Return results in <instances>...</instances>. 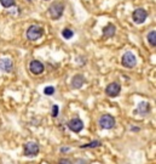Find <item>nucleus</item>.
<instances>
[{
  "instance_id": "9d476101",
  "label": "nucleus",
  "mask_w": 156,
  "mask_h": 164,
  "mask_svg": "<svg viewBox=\"0 0 156 164\" xmlns=\"http://www.w3.org/2000/svg\"><path fill=\"white\" fill-rule=\"evenodd\" d=\"M14 69V63L10 58H3L0 60V71H4V72H12Z\"/></svg>"
},
{
  "instance_id": "f3484780",
  "label": "nucleus",
  "mask_w": 156,
  "mask_h": 164,
  "mask_svg": "<svg viewBox=\"0 0 156 164\" xmlns=\"http://www.w3.org/2000/svg\"><path fill=\"white\" fill-rule=\"evenodd\" d=\"M0 3L4 7H11L15 5V0H0Z\"/></svg>"
},
{
  "instance_id": "a211bd4d",
  "label": "nucleus",
  "mask_w": 156,
  "mask_h": 164,
  "mask_svg": "<svg viewBox=\"0 0 156 164\" xmlns=\"http://www.w3.org/2000/svg\"><path fill=\"white\" fill-rule=\"evenodd\" d=\"M44 93H45L46 95H53V93H55V87H53V86H47V87H45Z\"/></svg>"
},
{
  "instance_id": "7ed1b4c3",
  "label": "nucleus",
  "mask_w": 156,
  "mask_h": 164,
  "mask_svg": "<svg viewBox=\"0 0 156 164\" xmlns=\"http://www.w3.org/2000/svg\"><path fill=\"white\" fill-rule=\"evenodd\" d=\"M99 127L102 129H111L115 127V119L110 114H103L99 118Z\"/></svg>"
},
{
  "instance_id": "f03ea898",
  "label": "nucleus",
  "mask_w": 156,
  "mask_h": 164,
  "mask_svg": "<svg viewBox=\"0 0 156 164\" xmlns=\"http://www.w3.org/2000/svg\"><path fill=\"white\" fill-rule=\"evenodd\" d=\"M63 11H64V5L62 3H53L51 4L50 9H48V12H50V16L52 20H58L62 17L63 15Z\"/></svg>"
},
{
  "instance_id": "2eb2a0df",
  "label": "nucleus",
  "mask_w": 156,
  "mask_h": 164,
  "mask_svg": "<svg viewBox=\"0 0 156 164\" xmlns=\"http://www.w3.org/2000/svg\"><path fill=\"white\" fill-rule=\"evenodd\" d=\"M102 146V142L96 140V141H92V142H90V144H86V145H82L81 148H95V147H99Z\"/></svg>"
},
{
  "instance_id": "6e6552de",
  "label": "nucleus",
  "mask_w": 156,
  "mask_h": 164,
  "mask_svg": "<svg viewBox=\"0 0 156 164\" xmlns=\"http://www.w3.org/2000/svg\"><path fill=\"white\" fill-rule=\"evenodd\" d=\"M121 91V86L119 83H110L107 87H105V94L110 97H115L118 96Z\"/></svg>"
},
{
  "instance_id": "4468645a",
  "label": "nucleus",
  "mask_w": 156,
  "mask_h": 164,
  "mask_svg": "<svg viewBox=\"0 0 156 164\" xmlns=\"http://www.w3.org/2000/svg\"><path fill=\"white\" fill-rule=\"evenodd\" d=\"M148 42H149V44L151 45V46H156V32H155V29L154 31H151L149 34H148Z\"/></svg>"
},
{
  "instance_id": "ddd939ff",
  "label": "nucleus",
  "mask_w": 156,
  "mask_h": 164,
  "mask_svg": "<svg viewBox=\"0 0 156 164\" xmlns=\"http://www.w3.org/2000/svg\"><path fill=\"white\" fill-rule=\"evenodd\" d=\"M150 111V106H149V104H147V102H142V104H139V106H138V108H137V113H140V114H145V113H148Z\"/></svg>"
},
{
  "instance_id": "aec40b11",
  "label": "nucleus",
  "mask_w": 156,
  "mask_h": 164,
  "mask_svg": "<svg viewBox=\"0 0 156 164\" xmlns=\"http://www.w3.org/2000/svg\"><path fill=\"white\" fill-rule=\"evenodd\" d=\"M58 164H73V163H72L69 159H67V158H63V159H61V160H59V163H58Z\"/></svg>"
},
{
  "instance_id": "423d86ee",
  "label": "nucleus",
  "mask_w": 156,
  "mask_h": 164,
  "mask_svg": "<svg viewBox=\"0 0 156 164\" xmlns=\"http://www.w3.org/2000/svg\"><path fill=\"white\" fill-rule=\"evenodd\" d=\"M132 17H133L134 23H137V24H142V23H144V21L147 20V17H148V12H147L144 9H137V10L133 11Z\"/></svg>"
},
{
  "instance_id": "9b49d317",
  "label": "nucleus",
  "mask_w": 156,
  "mask_h": 164,
  "mask_svg": "<svg viewBox=\"0 0 156 164\" xmlns=\"http://www.w3.org/2000/svg\"><path fill=\"white\" fill-rule=\"evenodd\" d=\"M84 83H85V78H84L82 74H76L72 79V86L74 89H80V87L84 85Z\"/></svg>"
},
{
  "instance_id": "412c9836",
  "label": "nucleus",
  "mask_w": 156,
  "mask_h": 164,
  "mask_svg": "<svg viewBox=\"0 0 156 164\" xmlns=\"http://www.w3.org/2000/svg\"><path fill=\"white\" fill-rule=\"evenodd\" d=\"M66 151H69V148H62V152H66Z\"/></svg>"
},
{
  "instance_id": "f257e3e1",
  "label": "nucleus",
  "mask_w": 156,
  "mask_h": 164,
  "mask_svg": "<svg viewBox=\"0 0 156 164\" xmlns=\"http://www.w3.org/2000/svg\"><path fill=\"white\" fill-rule=\"evenodd\" d=\"M44 34V29L40 26H36V24H33L30 26L27 31V38L32 42H35L38 39H40Z\"/></svg>"
},
{
  "instance_id": "6ab92c4d",
  "label": "nucleus",
  "mask_w": 156,
  "mask_h": 164,
  "mask_svg": "<svg viewBox=\"0 0 156 164\" xmlns=\"http://www.w3.org/2000/svg\"><path fill=\"white\" fill-rule=\"evenodd\" d=\"M58 112H59V108L57 105L52 106V117H57L58 116Z\"/></svg>"
},
{
  "instance_id": "dca6fc26",
  "label": "nucleus",
  "mask_w": 156,
  "mask_h": 164,
  "mask_svg": "<svg viewBox=\"0 0 156 164\" xmlns=\"http://www.w3.org/2000/svg\"><path fill=\"white\" fill-rule=\"evenodd\" d=\"M62 35H63V38H66V39H70V38H73V35H74V32L72 29L66 28L62 32Z\"/></svg>"
},
{
  "instance_id": "20e7f679",
  "label": "nucleus",
  "mask_w": 156,
  "mask_h": 164,
  "mask_svg": "<svg viewBox=\"0 0 156 164\" xmlns=\"http://www.w3.org/2000/svg\"><path fill=\"white\" fill-rule=\"evenodd\" d=\"M122 66L126 67V68H133L136 65H137V58L136 56L132 54V52H126L124 56H122Z\"/></svg>"
},
{
  "instance_id": "0eeeda50",
  "label": "nucleus",
  "mask_w": 156,
  "mask_h": 164,
  "mask_svg": "<svg viewBox=\"0 0 156 164\" xmlns=\"http://www.w3.org/2000/svg\"><path fill=\"white\" fill-rule=\"evenodd\" d=\"M68 127L74 133H80L84 129V122L80 118H73L72 120H69Z\"/></svg>"
},
{
  "instance_id": "1a4fd4ad",
  "label": "nucleus",
  "mask_w": 156,
  "mask_h": 164,
  "mask_svg": "<svg viewBox=\"0 0 156 164\" xmlns=\"http://www.w3.org/2000/svg\"><path fill=\"white\" fill-rule=\"evenodd\" d=\"M29 69L33 74H41L45 69L44 65L41 63L40 61H38V60H34L30 62V65H29Z\"/></svg>"
},
{
  "instance_id": "f8f14e48",
  "label": "nucleus",
  "mask_w": 156,
  "mask_h": 164,
  "mask_svg": "<svg viewBox=\"0 0 156 164\" xmlns=\"http://www.w3.org/2000/svg\"><path fill=\"white\" fill-rule=\"evenodd\" d=\"M115 32H116V28H115L114 24H111V23H109L108 26H105V27L103 28V34H104V36H107V38L114 36Z\"/></svg>"
},
{
  "instance_id": "39448f33",
  "label": "nucleus",
  "mask_w": 156,
  "mask_h": 164,
  "mask_svg": "<svg viewBox=\"0 0 156 164\" xmlns=\"http://www.w3.org/2000/svg\"><path fill=\"white\" fill-rule=\"evenodd\" d=\"M39 145L36 142H27L24 145V155L28 157H35L39 153Z\"/></svg>"
}]
</instances>
